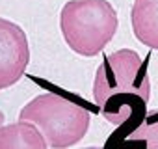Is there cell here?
<instances>
[{"label":"cell","instance_id":"obj_7","mask_svg":"<svg viewBox=\"0 0 158 149\" xmlns=\"http://www.w3.org/2000/svg\"><path fill=\"white\" fill-rule=\"evenodd\" d=\"M128 142L134 143V149H158V116L143 119L128 136Z\"/></svg>","mask_w":158,"mask_h":149},{"label":"cell","instance_id":"obj_1","mask_svg":"<svg viewBox=\"0 0 158 149\" xmlns=\"http://www.w3.org/2000/svg\"><path fill=\"white\" fill-rule=\"evenodd\" d=\"M93 99L112 125H139L151 99L147 63L132 49L108 54L95 73Z\"/></svg>","mask_w":158,"mask_h":149},{"label":"cell","instance_id":"obj_9","mask_svg":"<svg viewBox=\"0 0 158 149\" xmlns=\"http://www.w3.org/2000/svg\"><path fill=\"white\" fill-rule=\"evenodd\" d=\"M84 149H102V147H84Z\"/></svg>","mask_w":158,"mask_h":149},{"label":"cell","instance_id":"obj_6","mask_svg":"<svg viewBox=\"0 0 158 149\" xmlns=\"http://www.w3.org/2000/svg\"><path fill=\"white\" fill-rule=\"evenodd\" d=\"M47 140L41 130L30 123L21 121L0 127V149H47Z\"/></svg>","mask_w":158,"mask_h":149},{"label":"cell","instance_id":"obj_8","mask_svg":"<svg viewBox=\"0 0 158 149\" xmlns=\"http://www.w3.org/2000/svg\"><path fill=\"white\" fill-rule=\"evenodd\" d=\"M2 123H4V114L0 112V127H2Z\"/></svg>","mask_w":158,"mask_h":149},{"label":"cell","instance_id":"obj_4","mask_svg":"<svg viewBox=\"0 0 158 149\" xmlns=\"http://www.w3.org/2000/svg\"><path fill=\"white\" fill-rule=\"evenodd\" d=\"M30 47L26 32L0 17V90L17 84L28 67Z\"/></svg>","mask_w":158,"mask_h":149},{"label":"cell","instance_id":"obj_3","mask_svg":"<svg viewBox=\"0 0 158 149\" xmlns=\"http://www.w3.org/2000/svg\"><path fill=\"white\" fill-rule=\"evenodd\" d=\"M21 121L34 123L52 149L78 143L89 129V112L58 93H41L19 112Z\"/></svg>","mask_w":158,"mask_h":149},{"label":"cell","instance_id":"obj_5","mask_svg":"<svg viewBox=\"0 0 158 149\" xmlns=\"http://www.w3.org/2000/svg\"><path fill=\"white\" fill-rule=\"evenodd\" d=\"M130 23L136 39L158 50V0H134Z\"/></svg>","mask_w":158,"mask_h":149},{"label":"cell","instance_id":"obj_2","mask_svg":"<svg viewBox=\"0 0 158 149\" xmlns=\"http://www.w3.org/2000/svg\"><path fill=\"white\" fill-rule=\"evenodd\" d=\"M117 11L108 0H69L60 13L65 43L76 54L91 58L104 50L117 32Z\"/></svg>","mask_w":158,"mask_h":149}]
</instances>
